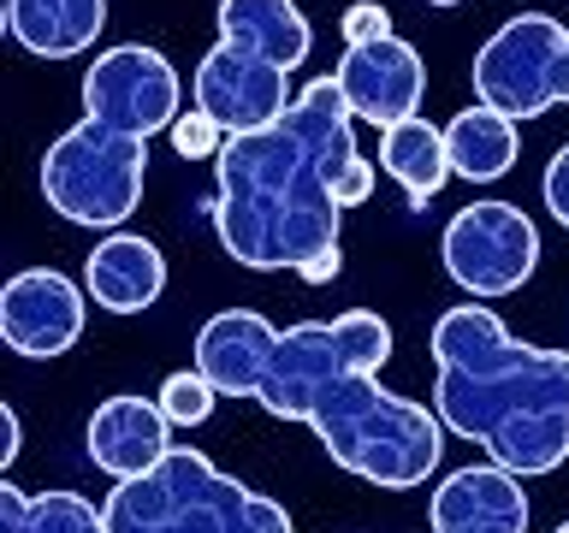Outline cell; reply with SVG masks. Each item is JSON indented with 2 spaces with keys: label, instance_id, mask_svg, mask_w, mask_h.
Segmentation results:
<instances>
[{
  "label": "cell",
  "instance_id": "28",
  "mask_svg": "<svg viewBox=\"0 0 569 533\" xmlns=\"http://www.w3.org/2000/svg\"><path fill=\"white\" fill-rule=\"evenodd\" d=\"M338 266H345V249H327V255H315L297 279H302V284H332V279H338Z\"/></svg>",
  "mask_w": 569,
  "mask_h": 533
},
{
  "label": "cell",
  "instance_id": "23",
  "mask_svg": "<svg viewBox=\"0 0 569 533\" xmlns=\"http://www.w3.org/2000/svg\"><path fill=\"white\" fill-rule=\"evenodd\" d=\"M220 533H291V515H284L279 497H267V492L249 486L238 504H231V515H226Z\"/></svg>",
  "mask_w": 569,
  "mask_h": 533
},
{
  "label": "cell",
  "instance_id": "29",
  "mask_svg": "<svg viewBox=\"0 0 569 533\" xmlns=\"http://www.w3.org/2000/svg\"><path fill=\"white\" fill-rule=\"evenodd\" d=\"M0 426H7V433H0V469H12L18 462V415L12 409H0Z\"/></svg>",
  "mask_w": 569,
  "mask_h": 533
},
{
  "label": "cell",
  "instance_id": "11",
  "mask_svg": "<svg viewBox=\"0 0 569 533\" xmlns=\"http://www.w3.org/2000/svg\"><path fill=\"white\" fill-rule=\"evenodd\" d=\"M83 314H89V291L71 284L60 266H24L0 291V338L24 362L66 355L83 338Z\"/></svg>",
  "mask_w": 569,
  "mask_h": 533
},
{
  "label": "cell",
  "instance_id": "21",
  "mask_svg": "<svg viewBox=\"0 0 569 533\" xmlns=\"http://www.w3.org/2000/svg\"><path fill=\"white\" fill-rule=\"evenodd\" d=\"M24 533H107V510H96L83 492H36Z\"/></svg>",
  "mask_w": 569,
  "mask_h": 533
},
{
  "label": "cell",
  "instance_id": "2",
  "mask_svg": "<svg viewBox=\"0 0 569 533\" xmlns=\"http://www.w3.org/2000/svg\"><path fill=\"white\" fill-rule=\"evenodd\" d=\"M433 409L510 474H558L569 462V350L522 344L480 302H457L427 332Z\"/></svg>",
  "mask_w": 569,
  "mask_h": 533
},
{
  "label": "cell",
  "instance_id": "8",
  "mask_svg": "<svg viewBox=\"0 0 569 533\" xmlns=\"http://www.w3.org/2000/svg\"><path fill=\"white\" fill-rule=\"evenodd\" d=\"M439 261L457 291H469L475 302L510 296L540 266V231L516 202L487 195V202H469L462 213H451V225L439 238Z\"/></svg>",
  "mask_w": 569,
  "mask_h": 533
},
{
  "label": "cell",
  "instance_id": "27",
  "mask_svg": "<svg viewBox=\"0 0 569 533\" xmlns=\"http://www.w3.org/2000/svg\"><path fill=\"white\" fill-rule=\"evenodd\" d=\"M24 522H30V492L0 480V533H24Z\"/></svg>",
  "mask_w": 569,
  "mask_h": 533
},
{
  "label": "cell",
  "instance_id": "10",
  "mask_svg": "<svg viewBox=\"0 0 569 533\" xmlns=\"http://www.w3.org/2000/svg\"><path fill=\"white\" fill-rule=\"evenodd\" d=\"M291 101H297L291 71L261 60V53H249V48H231V42L208 48L196 78H190V107H202L226 137L267 131V124H279L291 113Z\"/></svg>",
  "mask_w": 569,
  "mask_h": 533
},
{
  "label": "cell",
  "instance_id": "1",
  "mask_svg": "<svg viewBox=\"0 0 569 533\" xmlns=\"http://www.w3.org/2000/svg\"><path fill=\"white\" fill-rule=\"evenodd\" d=\"M380 167L356 149V113L338 78L297 89L291 113L267 131L226 137L213 160V231L226 255L256 273H302L338 249V213L362 208Z\"/></svg>",
  "mask_w": 569,
  "mask_h": 533
},
{
  "label": "cell",
  "instance_id": "6",
  "mask_svg": "<svg viewBox=\"0 0 569 533\" xmlns=\"http://www.w3.org/2000/svg\"><path fill=\"white\" fill-rule=\"evenodd\" d=\"M249 486L220 474L202 451L172 444L167 462L137 480H113L107 492V533H220L231 504Z\"/></svg>",
  "mask_w": 569,
  "mask_h": 533
},
{
  "label": "cell",
  "instance_id": "22",
  "mask_svg": "<svg viewBox=\"0 0 569 533\" xmlns=\"http://www.w3.org/2000/svg\"><path fill=\"white\" fill-rule=\"evenodd\" d=\"M213 403H220V385L202 368H178L160 380V409H167L172 426H202L213 415Z\"/></svg>",
  "mask_w": 569,
  "mask_h": 533
},
{
  "label": "cell",
  "instance_id": "13",
  "mask_svg": "<svg viewBox=\"0 0 569 533\" xmlns=\"http://www.w3.org/2000/svg\"><path fill=\"white\" fill-rule=\"evenodd\" d=\"M433 533H522L528 527V492L522 474L505 462H469V469L445 474L427 504Z\"/></svg>",
  "mask_w": 569,
  "mask_h": 533
},
{
  "label": "cell",
  "instance_id": "3",
  "mask_svg": "<svg viewBox=\"0 0 569 533\" xmlns=\"http://www.w3.org/2000/svg\"><path fill=\"white\" fill-rule=\"evenodd\" d=\"M309 433L327 444V456L345 474L386 492H409L439 469L451 426L439 421V409L386 391L380 373H350L315 403Z\"/></svg>",
  "mask_w": 569,
  "mask_h": 533
},
{
  "label": "cell",
  "instance_id": "14",
  "mask_svg": "<svg viewBox=\"0 0 569 533\" xmlns=\"http://www.w3.org/2000/svg\"><path fill=\"white\" fill-rule=\"evenodd\" d=\"M89 456H96L101 474L113 480H137L167 462L172 451V421L160 398H137V391H119V398L96 403V415H89Z\"/></svg>",
  "mask_w": 569,
  "mask_h": 533
},
{
  "label": "cell",
  "instance_id": "15",
  "mask_svg": "<svg viewBox=\"0 0 569 533\" xmlns=\"http://www.w3.org/2000/svg\"><path fill=\"white\" fill-rule=\"evenodd\" d=\"M279 326L256 309H220L196 332V368L220 385V398H256L273 362Z\"/></svg>",
  "mask_w": 569,
  "mask_h": 533
},
{
  "label": "cell",
  "instance_id": "12",
  "mask_svg": "<svg viewBox=\"0 0 569 533\" xmlns=\"http://www.w3.org/2000/svg\"><path fill=\"white\" fill-rule=\"evenodd\" d=\"M332 78L345 89L350 113L362 124H380V131L398 119H416V107L427 95V66L403 36H386V42H368V48H345Z\"/></svg>",
  "mask_w": 569,
  "mask_h": 533
},
{
  "label": "cell",
  "instance_id": "17",
  "mask_svg": "<svg viewBox=\"0 0 569 533\" xmlns=\"http://www.w3.org/2000/svg\"><path fill=\"white\" fill-rule=\"evenodd\" d=\"M220 42L297 71L315 48V24L297 0H220Z\"/></svg>",
  "mask_w": 569,
  "mask_h": 533
},
{
  "label": "cell",
  "instance_id": "4",
  "mask_svg": "<svg viewBox=\"0 0 569 533\" xmlns=\"http://www.w3.org/2000/svg\"><path fill=\"white\" fill-rule=\"evenodd\" d=\"M142 178H149V142L89 113L66 137H53L42 154L48 208L83 231H119L142 202Z\"/></svg>",
  "mask_w": 569,
  "mask_h": 533
},
{
  "label": "cell",
  "instance_id": "16",
  "mask_svg": "<svg viewBox=\"0 0 569 533\" xmlns=\"http://www.w3.org/2000/svg\"><path fill=\"white\" fill-rule=\"evenodd\" d=\"M83 291L107 314H142L167 291V255L142 238V231H107L83 261Z\"/></svg>",
  "mask_w": 569,
  "mask_h": 533
},
{
  "label": "cell",
  "instance_id": "24",
  "mask_svg": "<svg viewBox=\"0 0 569 533\" xmlns=\"http://www.w3.org/2000/svg\"><path fill=\"white\" fill-rule=\"evenodd\" d=\"M172 149L184 160H220L226 131L202 113V107H190V113H178V124H172Z\"/></svg>",
  "mask_w": 569,
  "mask_h": 533
},
{
  "label": "cell",
  "instance_id": "30",
  "mask_svg": "<svg viewBox=\"0 0 569 533\" xmlns=\"http://www.w3.org/2000/svg\"><path fill=\"white\" fill-rule=\"evenodd\" d=\"M427 7H457V0H427Z\"/></svg>",
  "mask_w": 569,
  "mask_h": 533
},
{
  "label": "cell",
  "instance_id": "25",
  "mask_svg": "<svg viewBox=\"0 0 569 533\" xmlns=\"http://www.w3.org/2000/svg\"><path fill=\"white\" fill-rule=\"evenodd\" d=\"M338 36H345V48L386 42V36H391V12L380 7V0H356V7H345V18H338Z\"/></svg>",
  "mask_w": 569,
  "mask_h": 533
},
{
  "label": "cell",
  "instance_id": "7",
  "mask_svg": "<svg viewBox=\"0 0 569 533\" xmlns=\"http://www.w3.org/2000/svg\"><path fill=\"white\" fill-rule=\"evenodd\" d=\"M475 95L516 124L569 107V30L551 12H522L498 24L475 53Z\"/></svg>",
  "mask_w": 569,
  "mask_h": 533
},
{
  "label": "cell",
  "instance_id": "18",
  "mask_svg": "<svg viewBox=\"0 0 569 533\" xmlns=\"http://www.w3.org/2000/svg\"><path fill=\"white\" fill-rule=\"evenodd\" d=\"M107 24V0H7V30L36 60H71L96 48Z\"/></svg>",
  "mask_w": 569,
  "mask_h": 533
},
{
  "label": "cell",
  "instance_id": "5",
  "mask_svg": "<svg viewBox=\"0 0 569 533\" xmlns=\"http://www.w3.org/2000/svg\"><path fill=\"white\" fill-rule=\"evenodd\" d=\"M386 362H391V326L373 309H345L338 320H302V326L279 332L256 403L273 421L309 426L315 403L327 398L338 380H350V373H380Z\"/></svg>",
  "mask_w": 569,
  "mask_h": 533
},
{
  "label": "cell",
  "instance_id": "26",
  "mask_svg": "<svg viewBox=\"0 0 569 533\" xmlns=\"http://www.w3.org/2000/svg\"><path fill=\"white\" fill-rule=\"evenodd\" d=\"M540 195H546V213L569 231V142L546 160V184H540Z\"/></svg>",
  "mask_w": 569,
  "mask_h": 533
},
{
  "label": "cell",
  "instance_id": "19",
  "mask_svg": "<svg viewBox=\"0 0 569 533\" xmlns=\"http://www.w3.org/2000/svg\"><path fill=\"white\" fill-rule=\"evenodd\" d=\"M445 149H451V172L469 178V184H498L516 154H522V142H516V119L498 113V107L475 101L462 107V113L445 124Z\"/></svg>",
  "mask_w": 569,
  "mask_h": 533
},
{
  "label": "cell",
  "instance_id": "31",
  "mask_svg": "<svg viewBox=\"0 0 569 533\" xmlns=\"http://www.w3.org/2000/svg\"><path fill=\"white\" fill-rule=\"evenodd\" d=\"M551 533H569V522H558V527H551Z\"/></svg>",
  "mask_w": 569,
  "mask_h": 533
},
{
  "label": "cell",
  "instance_id": "20",
  "mask_svg": "<svg viewBox=\"0 0 569 533\" xmlns=\"http://www.w3.org/2000/svg\"><path fill=\"white\" fill-rule=\"evenodd\" d=\"M380 172L391 178V184H403L416 208H427L445 190V178H451L445 131H439V124H427L421 113L386 124V131H380Z\"/></svg>",
  "mask_w": 569,
  "mask_h": 533
},
{
  "label": "cell",
  "instance_id": "9",
  "mask_svg": "<svg viewBox=\"0 0 569 533\" xmlns=\"http://www.w3.org/2000/svg\"><path fill=\"white\" fill-rule=\"evenodd\" d=\"M178 101H184V83H178V66L160 48L124 42L96 53V66L83 71V113L113 124L124 137H160L178 124Z\"/></svg>",
  "mask_w": 569,
  "mask_h": 533
}]
</instances>
